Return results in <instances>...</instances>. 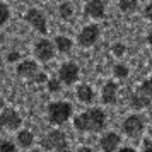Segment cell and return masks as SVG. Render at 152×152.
<instances>
[{"mask_svg": "<svg viewBox=\"0 0 152 152\" xmlns=\"http://www.w3.org/2000/svg\"><path fill=\"white\" fill-rule=\"evenodd\" d=\"M97 38H99V28L96 24H91V26H86L82 33L79 34V43L82 46H91L97 41Z\"/></svg>", "mask_w": 152, "mask_h": 152, "instance_id": "5b68a950", "label": "cell"}, {"mask_svg": "<svg viewBox=\"0 0 152 152\" xmlns=\"http://www.w3.org/2000/svg\"><path fill=\"white\" fill-rule=\"evenodd\" d=\"M0 12H2V17H0V24H5L9 21V17H10V12H9V7L2 2L0 4Z\"/></svg>", "mask_w": 152, "mask_h": 152, "instance_id": "44dd1931", "label": "cell"}, {"mask_svg": "<svg viewBox=\"0 0 152 152\" xmlns=\"http://www.w3.org/2000/svg\"><path fill=\"white\" fill-rule=\"evenodd\" d=\"M113 53L116 56H121L125 53V45H115L113 46Z\"/></svg>", "mask_w": 152, "mask_h": 152, "instance_id": "d4e9b609", "label": "cell"}, {"mask_svg": "<svg viewBox=\"0 0 152 152\" xmlns=\"http://www.w3.org/2000/svg\"><path fill=\"white\" fill-rule=\"evenodd\" d=\"M17 58H19V53H10V55L7 56V60H9V62H15Z\"/></svg>", "mask_w": 152, "mask_h": 152, "instance_id": "83f0119b", "label": "cell"}, {"mask_svg": "<svg viewBox=\"0 0 152 152\" xmlns=\"http://www.w3.org/2000/svg\"><path fill=\"white\" fill-rule=\"evenodd\" d=\"M17 74L21 77H34L38 74V65L31 60H26V62L19 63L17 67Z\"/></svg>", "mask_w": 152, "mask_h": 152, "instance_id": "8fae6325", "label": "cell"}, {"mask_svg": "<svg viewBox=\"0 0 152 152\" xmlns=\"http://www.w3.org/2000/svg\"><path fill=\"white\" fill-rule=\"evenodd\" d=\"M144 14H145V17H147V19H152V0H151V4H147Z\"/></svg>", "mask_w": 152, "mask_h": 152, "instance_id": "484cf974", "label": "cell"}, {"mask_svg": "<svg viewBox=\"0 0 152 152\" xmlns=\"http://www.w3.org/2000/svg\"><path fill=\"white\" fill-rule=\"evenodd\" d=\"M104 121H106L104 113L96 108V110H89V111H86V113H82L80 116H77L75 121H74V125H75L77 130L97 132V130H103Z\"/></svg>", "mask_w": 152, "mask_h": 152, "instance_id": "6da1fadb", "label": "cell"}, {"mask_svg": "<svg viewBox=\"0 0 152 152\" xmlns=\"http://www.w3.org/2000/svg\"><path fill=\"white\" fill-rule=\"evenodd\" d=\"M2 125L10 128V130H15L21 125V118H19V115L14 110H5L2 113Z\"/></svg>", "mask_w": 152, "mask_h": 152, "instance_id": "30bf717a", "label": "cell"}, {"mask_svg": "<svg viewBox=\"0 0 152 152\" xmlns=\"http://www.w3.org/2000/svg\"><path fill=\"white\" fill-rule=\"evenodd\" d=\"M48 87H50L51 92H56V91H60V82H58L56 79H51V80L48 82Z\"/></svg>", "mask_w": 152, "mask_h": 152, "instance_id": "cb8c5ba5", "label": "cell"}, {"mask_svg": "<svg viewBox=\"0 0 152 152\" xmlns=\"http://www.w3.org/2000/svg\"><path fill=\"white\" fill-rule=\"evenodd\" d=\"M48 115L53 125H62L72 115V106L69 103H51L48 106Z\"/></svg>", "mask_w": 152, "mask_h": 152, "instance_id": "7a4b0ae2", "label": "cell"}, {"mask_svg": "<svg viewBox=\"0 0 152 152\" xmlns=\"http://www.w3.org/2000/svg\"><path fill=\"white\" fill-rule=\"evenodd\" d=\"M151 69H152V60H151Z\"/></svg>", "mask_w": 152, "mask_h": 152, "instance_id": "d6a6232c", "label": "cell"}, {"mask_svg": "<svg viewBox=\"0 0 152 152\" xmlns=\"http://www.w3.org/2000/svg\"><path fill=\"white\" fill-rule=\"evenodd\" d=\"M116 84L115 82H108L103 89V101L106 104H115L116 103Z\"/></svg>", "mask_w": 152, "mask_h": 152, "instance_id": "4fadbf2b", "label": "cell"}, {"mask_svg": "<svg viewBox=\"0 0 152 152\" xmlns=\"http://www.w3.org/2000/svg\"><path fill=\"white\" fill-rule=\"evenodd\" d=\"M19 142H21V145H24V147H29V145L33 144V133L28 130H24L19 133Z\"/></svg>", "mask_w": 152, "mask_h": 152, "instance_id": "d6986e66", "label": "cell"}, {"mask_svg": "<svg viewBox=\"0 0 152 152\" xmlns=\"http://www.w3.org/2000/svg\"><path fill=\"white\" fill-rule=\"evenodd\" d=\"M113 72H115V75L120 77V79H123V77L128 75V69H126L125 65H116V67L113 69Z\"/></svg>", "mask_w": 152, "mask_h": 152, "instance_id": "7402d4cb", "label": "cell"}, {"mask_svg": "<svg viewBox=\"0 0 152 152\" xmlns=\"http://www.w3.org/2000/svg\"><path fill=\"white\" fill-rule=\"evenodd\" d=\"M145 147H144V152H152V142L151 140H145Z\"/></svg>", "mask_w": 152, "mask_h": 152, "instance_id": "4316f807", "label": "cell"}, {"mask_svg": "<svg viewBox=\"0 0 152 152\" xmlns=\"http://www.w3.org/2000/svg\"><path fill=\"white\" fill-rule=\"evenodd\" d=\"M77 97L84 101V103H91L92 99H94V92L91 89L89 86H79V89H77Z\"/></svg>", "mask_w": 152, "mask_h": 152, "instance_id": "5bb4252c", "label": "cell"}, {"mask_svg": "<svg viewBox=\"0 0 152 152\" xmlns=\"http://www.w3.org/2000/svg\"><path fill=\"white\" fill-rule=\"evenodd\" d=\"M138 92H140V94H144V96L149 99V103H151V108H152V79L145 80V82L140 86Z\"/></svg>", "mask_w": 152, "mask_h": 152, "instance_id": "2e32d148", "label": "cell"}, {"mask_svg": "<svg viewBox=\"0 0 152 152\" xmlns=\"http://www.w3.org/2000/svg\"><path fill=\"white\" fill-rule=\"evenodd\" d=\"M104 2L103 0H89L86 5V14L92 19H103L104 17Z\"/></svg>", "mask_w": 152, "mask_h": 152, "instance_id": "9c48e42d", "label": "cell"}, {"mask_svg": "<svg viewBox=\"0 0 152 152\" xmlns=\"http://www.w3.org/2000/svg\"><path fill=\"white\" fill-rule=\"evenodd\" d=\"M56 48L60 50V51H63V53H67V51H70L72 50V41H70L69 38H65V36H56Z\"/></svg>", "mask_w": 152, "mask_h": 152, "instance_id": "9a60e30c", "label": "cell"}, {"mask_svg": "<svg viewBox=\"0 0 152 152\" xmlns=\"http://www.w3.org/2000/svg\"><path fill=\"white\" fill-rule=\"evenodd\" d=\"M77 152H92L91 149H87V147H82V149H79Z\"/></svg>", "mask_w": 152, "mask_h": 152, "instance_id": "f546056e", "label": "cell"}, {"mask_svg": "<svg viewBox=\"0 0 152 152\" xmlns=\"http://www.w3.org/2000/svg\"><path fill=\"white\" fill-rule=\"evenodd\" d=\"M149 43H151V45H152V33H151V34H149Z\"/></svg>", "mask_w": 152, "mask_h": 152, "instance_id": "1f68e13d", "label": "cell"}, {"mask_svg": "<svg viewBox=\"0 0 152 152\" xmlns=\"http://www.w3.org/2000/svg\"><path fill=\"white\" fill-rule=\"evenodd\" d=\"M24 19H26L34 29H38L41 34L46 33V19H45V15H43L38 9H29L28 12H26V15H24Z\"/></svg>", "mask_w": 152, "mask_h": 152, "instance_id": "277c9868", "label": "cell"}, {"mask_svg": "<svg viewBox=\"0 0 152 152\" xmlns=\"http://www.w3.org/2000/svg\"><path fill=\"white\" fill-rule=\"evenodd\" d=\"M34 53H36V56H38L39 60L46 62V60H50V58H53V45H51L48 39H41V41L36 43Z\"/></svg>", "mask_w": 152, "mask_h": 152, "instance_id": "52a82bcc", "label": "cell"}, {"mask_svg": "<svg viewBox=\"0 0 152 152\" xmlns=\"http://www.w3.org/2000/svg\"><path fill=\"white\" fill-rule=\"evenodd\" d=\"M43 147L48 149V151L53 149L55 152H70L69 145H67V138H65V135L62 132H51V133H48L46 137L43 138Z\"/></svg>", "mask_w": 152, "mask_h": 152, "instance_id": "3957f363", "label": "cell"}, {"mask_svg": "<svg viewBox=\"0 0 152 152\" xmlns=\"http://www.w3.org/2000/svg\"><path fill=\"white\" fill-rule=\"evenodd\" d=\"M149 103V99L144 96V94H140V92H137V94H133L132 96V106H135V108H145Z\"/></svg>", "mask_w": 152, "mask_h": 152, "instance_id": "e0dca14e", "label": "cell"}, {"mask_svg": "<svg viewBox=\"0 0 152 152\" xmlns=\"http://www.w3.org/2000/svg\"><path fill=\"white\" fill-rule=\"evenodd\" d=\"M144 128V121L140 120V116H128L123 123V130L130 135V137H137L138 133Z\"/></svg>", "mask_w": 152, "mask_h": 152, "instance_id": "ba28073f", "label": "cell"}, {"mask_svg": "<svg viewBox=\"0 0 152 152\" xmlns=\"http://www.w3.org/2000/svg\"><path fill=\"white\" fill-rule=\"evenodd\" d=\"M120 152H135V151H133V149H128V147H126V149H121Z\"/></svg>", "mask_w": 152, "mask_h": 152, "instance_id": "4dcf8cb0", "label": "cell"}, {"mask_svg": "<svg viewBox=\"0 0 152 152\" xmlns=\"http://www.w3.org/2000/svg\"><path fill=\"white\" fill-rule=\"evenodd\" d=\"M118 144H120V137L116 133H108V135H104L101 138V149L104 152H113Z\"/></svg>", "mask_w": 152, "mask_h": 152, "instance_id": "7c38bea8", "label": "cell"}, {"mask_svg": "<svg viewBox=\"0 0 152 152\" xmlns=\"http://www.w3.org/2000/svg\"><path fill=\"white\" fill-rule=\"evenodd\" d=\"M72 12H74V9H72V5H70L69 2H63L62 5H60V15H62L63 19H69L70 15H72Z\"/></svg>", "mask_w": 152, "mask_h": 152, "instance_id": "ffe728a7", "label": "cell"}, {"mask_svg": "<svg viewBox=\"0 0 152 152\" xmlns=\"http://www.w3.org/2000/svg\"><path fill=\"white\" fill-rule=\"evenodd\" d=\"M77 77H79V67H77L75 63H63L62 69H60V79H62V82L65 84H74L77 80Z\"/></svg>", "mask_w": 152, "mask_h": 152, "instance_id": "8992f818", "label": "cell"}, {"mask_svg": "<svg viewBox=\"0 0 152 152\" xmlns=\"http://www.w3.org/2000/svg\"><path fill=\"white\" fill-rule=\"evenodd\" d=\"M120 9L123 12H132L137 9V0H120Z\"/></svg>", "mask_w": 152, "mask_h": 152, "instance_id": "ac0fdd59", "label": "cell"}, {"mask_svg": "<svg viewBox=\"0 0 152 152\" xmlns=\"http://www.w3.org/2000/svg\"><path fill=\"white\" fill-rule=\"evenodd\" d=\"M0 149H2V152H14V151H15L14 144H12V142H9V140H4Z\"/></svg>", "mask_w": 152, "mask_h": 152, "instance_id": "603a6c76", "label": "cell"}, {"mask_svg": "<svg viewBox=\"0 0 152 152\" xmlns=\"http://www.w3.org/2000/svg\"><path fill=\"white\" fill-rule=\"evenodd\" d=\"M45 80H46V75L45 74H38L36 75V82H45Z\"/></svg>", "mask_w": 152, "mask_h": 152, "instance_id": "f1b7e54d", "label": "cell"}]
</instances>
